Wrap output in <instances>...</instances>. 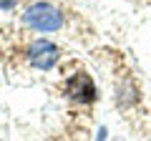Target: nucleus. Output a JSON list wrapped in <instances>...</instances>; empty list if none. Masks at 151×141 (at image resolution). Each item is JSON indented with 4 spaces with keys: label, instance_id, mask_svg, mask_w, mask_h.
<instances>
[{
    "label": "nucleus",
    "instance_id": "nucleus-1",
    "mask_svg": "<svg viewBox=\"0 0 151 141\" xmlns=\"http://www.w3.org/2000/svg\"><path fill=\"white\" fill-rule=\"evenodd\" d=\"M23 23L30 30L38 33H55L63 25V15L58 8H53L50 3H33L25 13H23Z\"/></svg>",
    "mask_w": 151,
    "mask_h": 141
},
{
    "label": "nucleus",
    "instance_id": "nucleus-2",
    "mask_svg": "<svg viewBox=\"0 0 151 141\" xmlns=\"http://www.w3.org/2000/svg\"><path fill=\"white\" fill-rule=\"evenodd\" d=\"M63 91H65V96H68V98H73V101L81 103V106L96 101V86H93L91 76H88L86 70H76L73 76L65 78Z\"/></svg>",
    "mask_w": 151,
    "mask_h": 141
},
{
    "label": "nucleus",
    "instance_id": "nucleus-3",
    "mask_svg": "<svg viewBox=\"0 0 151 141\" xmlns=\"http://www.w3.org/2000/svg\"><path fill=\"white\" fill-rule=\"evenodd\" d=\"M60 58L58 45L48 43V40H35V43L28 45V60L35 65L38 70H50Z\"/></svg>",
    "mask_w": 151,
    "mask_h": 141
},
{
    "label": "nucleus",
    "instance_id": "nucleus-4",
    "mask_svg": "<svg viewBox=\"0 0 151 141\" xmlns=\"http://www.w3.org/2000/svg\"><path fill=\"white\" fill-rule=\"evenodd\" d=\"M20 0H0V10H13Z\"/></svg>",
    "mask_w": 151,
    "mask_h": 141
}]
</instances>
